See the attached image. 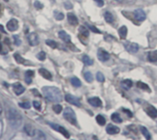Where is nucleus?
<instances>
[{
    "label": "nucleus",
    "mask_w": 157,
    "mask_h": 140,
    "mask_svg": "<svg viewBox=\"0 0 157 140\" xmlns=\"http://www.w3.org/2000/svg\"><path fill=\"white\" fill-rule=\"evenodd\" d=\"M34 75V72L33 71H27L25 76H29V77H32Z\"/></svg>",
    "instance_id": "a18cd8bd"
},
{
    "label": "nucleus",
    "mask_w": 157,
    "mask_h": 140,
    "mask_svg": "<svg viewBox=\"0 0 157 140\" xmlns=\"http://www.w3.org/2000/svg\"><path fill=\"white\" fill-rule=\"evenodd\" d=\"M96 77H97V80L99 83H104L105 82V77H104L102 72H98L97 76H96Z\"/></svg>",
    "instance_id": "c9c22d12"
},
{
    "label": "nucleus",
    "mask_w": 157,
    "mask_h": 140,
    "mask_svg": "<svg viewBox=\"0 0 157 140\" xmlns=\"http://www.w3.org/2000/svg\"><path fill=\"white\" fill-rule=\"evenodd\" d=\"M67 19H68V22L71 25H73V26H76V25L78 24V19L73 13L67 14Z\"/></svg>",
    "instance_id": "dca6fc26"
},
{
    "label": "nucleus",
    "mask_w": 157,
    "mask_h": 140,
    "mask_svg": "<svg viewBox=\"0 0 157 140\" xmlns=\"http://www.w3.org/2000/svg\"><path fill=\"white\" fill-rule=\"evenodd\" d=\"M106 130H107V133L109 135H116V134H119L120 132V129L118 126H114V124H108Z\"/></svg>",
    "instance_id": "ddd939ff"
},
{
    "label": "nucleus",
    "mask_w": 157,
    "mask_h": 140,
    "mask_svg": "<svg viewBox=\"0 0 157 140\" xmlns=\"http://www.w3.org/2000/svg\"><path fill=\"white\" fill-rule=\"evenodd\" d=\"M84 77H85V81H87V83H92V82H93V75H92V73H91L90 72H85Z\"/></svg>",
    "instance_id": "bb28decb"
},
{
    "label": "nucleus",
    "mask_w": 157,
    "mask_h": 140,
    "mask_svg": "<svg viewBox=\"0 0 157 140\" xmlns=\"http://www.w3.org/2000/svg\"><path fill=\"white\" fill-rule=\"evenodd\" d=\"M104 17H105V20L107 21L108 23H113V21H114V17L112 16V14H111V13L106 12L104 14Z\"/></svg>",
    "instance_id": "5701e85b"
},
{
    "label": "nucleus",
    "mask_w": 157,
    "mask_h": 140,
    "mask_svg": "<svg viewBox=\"0 0 157 140\" xmlns=\"http://www.w3.org/2000/svg\"><path fill=\"white\" fill-rule=\"evenodd\" d=\"M5 2H8V0H4Z\"/></svg>",
    "instance_id": "864d4df0"
},
{
    "label": "nucleus",
    "mask_w": 157,
    "mask_h": 140,
    "mask_svg": "<svg viewBox=\"0 0 157 140\" xmlns=\"http://www.w3.org/2000/svg\"><path fill=\"white\" fill-rule=\"evenodd\" d=\"M24 130H25V132H26L29 136H30L31 137L32 136V133H33V128L30 126H29V124H26V126H25V127H24Z\"/></svg>",
    "instance_id": "2f4dec72"
},
{
    "label": "nucleus",
    "mask_w": 157,
    "mask_h": 140,
    "mask_svg": "<svg viewBox=\"0 0 157 140\" xmlns=\"http://www.w3.org/2000/svg\"><path fill=\"white\" fill-rule=\"evenodd\" d=\"M18 106L21 107V108H24V109H29L30 108V103L29 102H23V103H19Z\"/></svg>",
    "instance_id": "4c0bfd02"
},
{
    "label": "nucleus",
    "mask_w": 157,
    "mask_h": 140,
    "mask_svg": "<svg viewBox=\"0 0 157 140\" xmlns=\"http://www.w3.org/2000/svg\"><path fill=\"white\" fill-rule=\"evenodd\" d=\"M32 137L34 138H37V139H45L46 138V136H45V134L40 131V130H38V129H34L33 130V133H32Z\"/></svg>",
    "instance_id": "2eb2a0df"
},
{
    "label": "nucleus",
    "mask_w": 157,
    "mask_h": 140,
    "mask_svg": "<svg viewBox=\"0 0 157 140\" xmlns=\"http://www.w3.org/2000/svg\"><path fill=\"white\" fill-rule=\"evenodd\" d=\"M33 106H34L35 109L40 110V102H39V101H34L33 102Z\"/></svg>",
    "instance_id": "79ce46f5"
},
{
    "label": "nucleus",
    "mask_w": 157,
    "mask_h": 140,
    "mask_svg": "<svg viewBox=\"0 0 157 140\" xmlns=\"http://www.w3.org/2000/svg\"><path fill=\"white\" fill-rule=\"evenodd\" d=\"M2 113V106H1V103H0V114Z\"/></svg>",
    "instance_id": "3c124183"
},
{
    "label": "nucleus",
    "mask_w": 157,
    "mask_h": 140,
    "mask_svg": "<svg viewBox=\"0 0 157 140\" xmlns=\"http://www.w3.org/2000/svg\"><path fill=\"white\" fill-rule=\"evenodd\" d=\"M31 78L32 77H29V76H25V81H26V83H28V84H29V83H31Z\"/></svg>",
    "instance_id": "49530a36"
},
{
    "label": "nucleus",
    "mask_w": 157,
    "mask_h": 140,
    "mask_svg": "<svg viewBox=\"0 0 157 140\" xmlns=\"http://www.w3.org/2000/svg\"><path fill=\"white\" fill-rule=\"evenodd\" d=\"M28 41H29L30 46H36V45H38L39 42H40L38 35L35 32L30 33L29 35V37H28Z\"/></svg>",
    "instance_id": "0eeeda50"
},
{
    "label": "nucleus",
    "mask_w": 157,
    "mask_h": 140,
    "mask_svg": "<svg viewBox=\"0 0 157 140\" xmlns=\"http://www.w3.org/2000/svg\"><path fill=\"white\" fill-rule=\"evenodd\" d=\"M37 58L40 60V61H44L46 59V53L44 51H40L39 54H37Z\"/></svg>",
    "instance_id": "58836bf2"
},
{
    "label": "nucleus",
    "mask_w": 157,
    "mask_h": 140,
    "mask_svg": "<svg viewBox=\"0 0 157 140\" xmlns=\"http://www.w3.org/2000/svg\"><path fill=\"white\" fill-rule=\"evenodd\" d=\"M98 58L101 62H107L108 60L110 58V56H109V52H107L102 49H98Z\"/></svg>",
    "instance_id": "9b49d317"
},
{
    "label": "nucleus",
    "mask_w": 157,
    "mask_h": 140,
    "mask_svg": "<svg viewBox=\"0 0 157 140\" xmlns=\"http://www.w3.org/2000/svg\"><path fill=\"white\" fill-rule=\"evenodd\" d=\"M127 33H128V29L126 28V26H122L119 29V37L122 39H125L126 37H127Z\"/></svg>",
    "instance_id": "aec40b11"
},
{
    "label": "nucleus",
    "mask_w": 157,
    "mask_h": 140,
    "mask_svg": "<svg viewBox=\"0 0 157 140\" xmlns=\"http://www.w3.org/2000/svg\"><path fill=\"white\" fill-rule=\"evenodd\" d=\"M94 1L97 3L98 7H103L104 6V1L103 0H94Z\"/></svg>",
    "instance_id": "c03bdc74"
},
{
    "label": "nucleus",
    "mask_w": 157,
    "mask_h": 140,
    "mask_svg": "<svg viewBox=\"0 0 157 140\" xmlns=\"http://www.w3.org/2000/svg\"><path fill=\"white\" fill-rule=\"evenodd\" d=\"M125 49H127V51L130 53H136L139 51V46L138 44L133 43V42H129L127 44H125Z\"/></svg>",
    "instance_id": "1a4fd4ad"
},
{
    "label": "nucleus",
    "mask_w": 157,
    "mask_h": 140,
    "mask_svg": "<svg viewBox=\"0 0 157 140\" xmlns=\"http://www.w3.org/2000/svg\"><path fill=\"white\" fill-rule=\"evenodd\" d=\"M123 112H125V114H128V116H129L130 117L132 116V114H131L130 111H129V110H127V109H123Z\"/></svg>",
    "instance_id": "09e8293b"
},
{
    "label": "nucleus",
    "mask_w": 157,
    "mask_h": 140,
    "mask_svg": "<svg viewBox=\"0 0 157 140\" xmlns=\"http://www.w3.org/2000/svg\"><path fill=\"white\" fill-rule=\"evenodd\" d=\"M140 129H141V132L143 133V135L144 136V137L146 139H151L152 137H151V134L149 133V131L147 130V128H146L145 126H140Z\"/></svg>",
    "instance_id": "4be33fe9"
},
{
    "label": "nucleus",
    "mask_w": 157,
    "mask_h": 140,
    "mask_svg": "<svg viewBox=\"0 0 157 140\" xmlns=\"http://www.w3.org/2000/svg\"><path fill=\"white\" fill-rule=\"evenodd\" d=\"M31 91H32V93H34V94H36V95H38V96H40V94L38 92H36V91H37L36 89H32Z\"/></svg>",
    "instance_id": "8fccbe9b"
},
{
    "label": "nucleus",
    "mask_w": 157,
    "mask_h": 140,
    "mask_svg": "<svg viewBox=\"0 0 157 140\" xmlns=\"http://www.w3.org/2000/svg\"><path fill=\"white\" fill-rule=\"evenodd\" d=\"M42 92L44 96L46 97L49 101L53 103H60L63 100V95L60 89L53 86H45L42 88Z\"/></svg>",
    "instance_id": "f257e3e1"
},
{
    "label": "nucleus",
    "mask_w": 157,
    "mask_h": 140,
    "mask_svg": "<svg viewBox=\"0 0 157 140\" xmlns=\"http://www.w3.org/2000/svg\"><path fill=\"white\" fill-rule=\"evenodd\" d=\"M64 7H66L67 9H70V8H72V4H71L70 2H65L64 3Z\"/></svg>",
    "instance_id": "de8ad7c7"
},
{
    "label": "nucleus",
    "mask_w": 157,
    "mask_h": 140,
    "mask_svg": "<svg viewBox=\"0 0 157 140\" xmlns=\"http://www.w3.org/2000/svg\"><path fill=\"white\" fill-rule=\"evenodd\" d=\"M2 51V45H1V43H0V52Z\"/></svg>",
    "instance_id": "603ef678"
},
{
    "label": "nucleus",
    "mask_w": 157,
    "mask_h": 140,
    "mask_svg": "<svg viewBox=\"0 0 157 140\" xmlns=\"http://www.w3.org/2000/svg\"><path fill=\"white\" fill-rule=\"evenodd\" d=\"M7 117L8 120L9 124L11 126L12 128L14 129H18L21 126L22 124V116L16 109L14 108H10L8 114H7Z\"/></svg>",
    "instance_id": "f03ea898"
},
{
    "label": "nucleus",
    "mask_w": 157,
    "mask_h": 140,
    "mask_svg": "<svg viewBox=\"0 0 157 140\" xmlns=\"http://www.w3.org/2000/svg\"><path fill=\"white\" fill-rule=\"evenodd\" d=\"M79 31H80L81 34L84 35L85 37H88L89 32H88V30H87V29L85 28L84 26H82V27H80V28H79Z\"/></svg>",
    "instance_id": "473e14b6"
},
{
    "label": "nucleus",
    "mask_w": 157,
    "mask_h": 140,
    "mask_svg": "<svg viewBox=\"0 0 157 140\" xmlns=\"http://www.w3.org/2000/svg\"><path fill=\"white\" fill-rule=\"evenodd\" d=\"M132 86V82L130 81V80L127 79V80H124V81L121 82V87L125 90H129L131 88Z\"/></svg>",
    "instance_id": "6ab92c4d"
},
{
    "label": "nucleus",
    "mask_w": 157,
    "mask_h": 140,
    "mask_svg": "<svg viewBox=\"0 0 157 140\" xmlns=\"http://www.w3.org/2000/svg\"><path fill=\"white\" fill-rule=\"evenodd\" d=\"M13 90L14 93L17 94V95H20L25 92V88L22 86V84H20L19 83H13Z\"/></svg>",
    "instance_id": "f8f14e48"
},
{
    "label": "nucleus",
    "mask_w": 157,
    "mask_h": 140,
    "mask_svg": "<svg viewBox=\"0 0 157 140\" xmlns=\"http://www.w3.org/2000/svg\"><path fill=\"white\" fill-rule=\"evenodd\" d=\"M53 2H54V0H53Z\"/></svg>",
    "instance_id": "6e6d98bb"
},
{
    "label": "nucleus",
    "mask_w": 157,
    "mask_h": 140,
    "mask_svg": "<svg viewBox=\"0 0 157 140\" xmlns=\"http://www.w3.org/2000/svg\"><path fill=\"white\" fill-rule=\"evenodd\" d=\"M133 16H134V18L136 19V20L139 21V22L145 20V18H146V15L143 12V9H136V10L133 12Z\"/></svg>",
    "instance_id": "423d86ee"
},
{
    "label": "nucleus",
    "mask_w": 157,
    "mask_h": 140,
    "mask_svg": "<svg viewBox=\"0 0 157 140\" xmlns=\"http://www.w3.org/2000/svg\"><path fill=\"white\" fill-rule=\"evenodd\" d=\"M14 59L16 60V62H18V63H19V64H27L26 62V61H25V60L20 56V55L18 54V53H15L14 54Z\"/></svg>",
    "instance_id": "a878e982"
},
{
    "label": "nucleus",
    "mask_w": 157,
    "mask_h": 140,
    "mask_svg": "<svg viewBox=\"0 0 157 140\" xmlns=\"http://www.w3.org/2000/svg\"><path fill=\"white\" fill-rule=\"evenodd\" d=\"M63 116L67 121L72 124H76V116L74 112V110L70 107H66L64 109Z\"/></svg>",
    "instance_id": "7ed1b4c3"
},
{
    "label": "nucleus",
    "mask_w": 157,
    "mask_h": 140,
    "mask_svg": "<svg viewBox=\"0 0 157 140\" xmlns=\"http://www.w3.org/2000/svg\"><path fill=\"white\" fill-rule=\"evenodd\" d=\"M83 62L85 65H88V66L93 64V61L87 56V55H84L83 56Z\"/></svg>",
    "instance_id": "c85d7f7f"
},
{
    "label": "nucleus",
    "mask_w": 157,
    "mask_h": 140,
    "mask_svg": "<svg viewBox=\"0 0 157 140\" xmlns=\"http://www.w3.org/2000/svg\"><path fill=\"white\" fill-rule=\"evenodd\" d=\"M65 101L68 102L71 104H74V106H81V103L79 101V98L75 97L72 94H66L65 95Z\"/></svg>",
    "instance_id": "39448f33"
},
{
    "label": "nucleus",
    "mask_w": 157,
    "mask_h": 140,
    "mask_svg": "<svg viewBox=\"0 0 157 140\" xmlns=\"http://www.w3.org/2000/svg\"><path fill=\"white\" fill-rule=\"evenodd\" d=\"M148 61L152 62H157V51H151L148 54Z\"/></svg>",
    "instance_id": "412c9836"
},
{
    "label": "nucleus",
    "mask_w": 157,
    "mask_h": 140,
    "mask_svg": "<svg viewBox=\"0 0 157 140\" xmlns=\"http://www.w3.org/2000/svg\"><path fill=\"white\" fill-rule=\"evenodd\" d=\"M58 36H59V38H60L61 39H63V41H65V42L69 43V42L71 41V37L69 36V35H68L66 32L63 31V30L59 31V32H58Z\"/></svg>",
    "instance_id": "f3484780"
},
{
    "label": "nucleus",
    "mask_w": 157,
    "mask_h": 140,
    "mask_svg": "<svg viewBox=\"0 0 157 140\" xmlns=\"http://www.w3.org/2000/svg\"><path fill=\"white\" fill-rule=\"evenodd\" d=\"M117 2L119 3H124V4H127V5H133L136 0H116Z\"/></svg>",
    "instance_id": "e433bc0d"
},
{
    "label": "nucleus",
    "mask_w": 157,
    "mask_h": 140,
    "mask_svg": "<svg viewBox=\"0 0 157 140\" xmlns=\"http://www.w3.org/2000/svg\"><path fill=\"white\" fill-rule=\"evenodd\" d=\"M144 111L147 113L148 116H151L152 118H156L157 117V109L154 106L148 104V106L144 107Z\"/></svg>",
    "instance_id": "6e6552de"
},
{
    "label": "nucleus",
    "mask_w": 157,
    "mask_h": 140,
    "mask_svg": "<svg viewBox=\"0 0 157 140\" xmlns=\"http://www.w3.org/2000/svg\"><path fill=\"white\" fill-rule=\"evenodd\" d=\"M13 39H14V42H15V44L16 45H20V39H19V38L18 37V36H13Z\"/></svg>",
    "instance_id": "37998d69"
},
{
    "label": "nucleus",
    "mask_w": 157,
    "mask_h": 140,
    "mask_svg": "<svg viewBox=\"0 0 157 140\" xmlns=\"http://www.w3.org/2000/svg\"><path fill=\"white\" fill-rule=\"evenodd\" d=\"M53 110L56 114H60L61 112H62L63 107H62V106H60V104H55V106H53Z\"/></svg>",
    "instance_id": "f704fd0d"
},
{
    "label": "nucleus",
    "mask_w": 157,
    "mask_h": 140,
    "mask_svg": "<svg viewBox=\"0 0 157 140\" xmlns=\"http://www.w3.org/2000/svg\"><path fill=\"white\" fill-rule=\"evenodd\" d=\"M111 119L113 120V121L115 123H122V119H121V117L119 116V114L118 113H114L111 114Z\"/></svg>",
    "instance_id": "393cba45"
},
{
    "label": "nucleus",
    "mask_w": 157,
    "mask_h": 140,
    "mask_svg": "<svg viewBox=\"0 0 157 140\" xmlns=\"http://www.w3.org/2000/svg\"><path fill=\"white\" fill-rule=\"evenodd\" d=\"M53 15H54V18H55L56 20H63V19L64 18V15L63 13H61V12L54 11Z\"/></svg>",
    "instance_id": "c756f323"
},
{
    "label": "nucleus",
    "mask_w": 157,
    "mask_h": 140,
    "mask_svg": "<svg viewBox=\"0 0 157 140\" xmlns=\"http://www.w3.org/2000/svg\"><path fill=\"white\" fill-rule=\"evenodd\" d=\"M137 86H138L139 88H141V89H143V90H146V91L150 92V88H149V86H148L146 83H141V82H138Z\"/></svg>",
    "instance_id": "7c9ffc66"
},
{
    "label": "nucleus",
    "mask_w": 157,
    "mask_h": 140,
    "mask_svg": "<svg viewBox=\"0 0 157 140\" xmlns=\"http://www.w3.org/2000/svg\"><path fill=\"white\" fill-rule=\"evenodd\" d=\"M0 11H1V6H0Z\"/></svg>",
    "instance_id": "5fc2aeb1"
},
{
    "label": "nucleus",
    "mask_w": 157,
    "mask_h": 140,
    "mask_svg": "<svg viewBox=\"0 0 157 140\" xmlns=\"http://www.w3.org/2000/svg\"><path fill=\"white\" fill-rule=\"evenodd\" d=\"M71 83H72L74 87H80L82 85V83H81V81L77 77H73L71 79Z\"/></svg>",
    "instance_id": "b1692460"
},
{
    "label": "nucleus",
    "mask_w": 157,
    "mask_h": 140,
    "mask_svg": "<svg viewBox=\"0 0 157 140\" xmlns=\"http://www.w3.org/2000/svg\"><path fill=\"white\" fill-rule=\"evenodd\" d=\"M46 44L48 45V46H50L51 48H53V49L57 48V43L55 41H52V39H47Z\"/></svg>",
    "instance_id": "72a5a7b5"
},
{
    "label": "nucleus",
    "mask_w": 157,
    "mask_h": 140,
    "mask_svg": "<svg viewBox=\"0 0 157 140\" xmlns=\"http://www.w3.org/2000/svg\"><path fill=\"white\" fill-rule=\"evenodd\" d=\"M39 72H40V75H42V76L43 78H45V79H47V80H52V79H53L52 74H51V72H50L49 71H47L46 69H43V68L40 69V70H39Z\"/></svg>",
    "instance_id": "a211bd4d"
},
{
    "label": "nucleus",
    "mask_w": 157,
    "mask_h": 140,
    "mask_svg": "<svg viewBox=\"0 0 157 140\" xmlns=\"http://www.w3.org/2000/svg\"><path fill=\"white\" fill-rule=\"evenodd\" d=\"M88 103L95 107H100L102 106V102L98 97H92L88 99Z\"/></svg>",
    "instance_id": "4468645a"
},
{
    "label": "nucleus",
    "mask_w": 157,
    "mask_h": 140,
    "mask_svg": "<svg viewBox=\"0 0 157 140\" xmlns=\"http://www.w3.org/2000/svg\"><path fill=\"white\" fill-rule=\"evenodd\" d=\"M34 7L40 10V9H42V8H43V5H42V3H40V1H35V2H34Z\"/></svg>",
    "instance_id": "a19ab883"
},
{
    "label": "nucleus",
    "mask_w": 157,
    "mask_h": 140,
    "mask_svg": "<svg viewBox=\"0 0 157 140\" xmlns=\"http://www.w3.org/2000/svg\"><path fill=\"white\" fill-rule=\"evenodd\" d=\"M7 28L9 31H15V30H17V29L18 28V22L17 19H15V18H12V19H10V20L8 22L7 24Z\"/></svg>",
    "instance_id": "9d476101"
},
{
    "label": "nucleus",
    "mask_w": 157,
    "mask_h": 140,
    "mask_svg": "<svg viewBox=\"0 0 157 140\" xmlns=\"http://www.w3.org/2000/svg\"><path fill=\"white\" fill-rule=\"evenodd\" d=\"M96 120H97V122H98V124H99V126H104V124H106V119L102 116H101V114L97 116Z\"/></svg>",
    "instance_id": "cd10ccee"
},
{
    "label": "nucleus",
    "mask_w": 157,
    "mask_h": 140,
    "mask_svg": "<svg viewBox=\"0 0 157 140\" xmlns=\"http://www.w3.org/2000/svg\"><path fill=\"white\" fill-rule=\"evenodd\" d=\"M48 124H49V126H50L51 127H52L53 129H54L55 131H57V132H59V133L62 134L64 137H66V138H69V137H70V135H69L68 131H67V130L65 129L64 127L61 126H59V124H53V123H48Z\"/></svg>",
    "instance_id": "20e7f679"
},
{
    "label": "nucleus",
    "mask_w": 157,
    "mask_h": 140,
    "mask_svg": "<svg viewBox=\"0 0 157 140\" xmlns=\"http://www.w3.org/2000/svg\"><path fill=\"white\" fill-rule=\"evenodd\" d=\"M87 27L92 30L93 32H95V33H98V34H100L101 33V31L99 30V29H98L96 27H94V26H92V25H89V24H87Z\"/></svg>",
    "instance_id": "ea45409f"
}]
</instances>
